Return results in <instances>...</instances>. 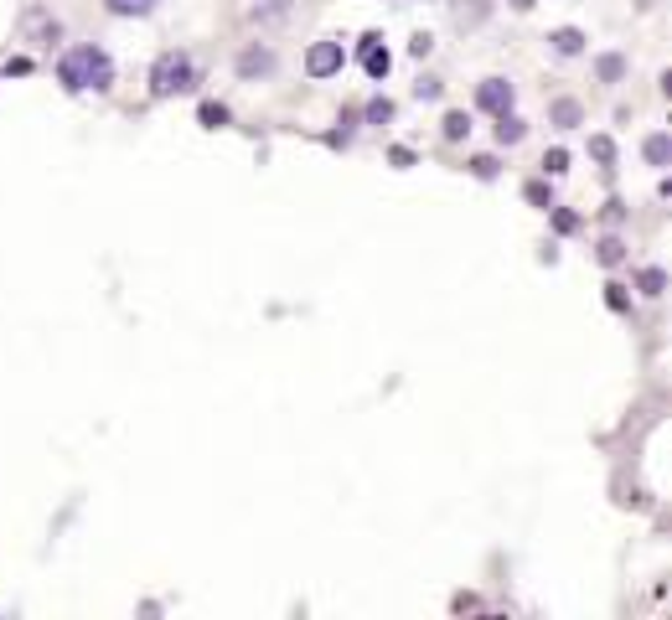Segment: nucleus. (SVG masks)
<instances>
[{
  "label": "nucleus",
  "mask_w": 672,
  "mask_h": 620,
  "mask_svg": "<svg viewBox=\"0 0 672 620\" xmlns=\"http://www.w3.org/2000/svg\"><path fill=\"white\" fill-rule=\"evenodd\" d=\"M57 83L68 93H88V88H109L114 83V62L104 47H73L63 62H57Z\"/></svg>",
  "instance_id": "1"
},
{
  "label": "nucleus",
  "mask_w": 672,
  "mask_h": 620,
  "mask_svg": "<svg viewBox=\"0 0 672 620\" xmlns=\"http://www.w3.org/2000/svg\"><path fill=\"white\" fill-rule=\"evenodd\" d=\"M192 83H197V68H192V57H187V52H161V57H156V68H150V93H156V99L187 93Z\"/></svg>",
  "instance_id": "2"
},
{
  "label": "nucleus",
  "mask_w": 672,
  "mask_h": 620,
  "mask_svg": "<svg viewBox=\"0 0 672 620\" xmlns=\"http://www.w3.org/2000/svg\"><path fill=\"white\" fill-rule=\"evenodd\" d=\"M305 73H311V78L342 73V42H316L311 52H305Z\"/></svg>",
  "instance_id": "3"
},
{
  "label": "nucleus",
  "mask_w": 672,
  "mask_h": 620,
  "mask_svg": "<svg viewBox=\"0 0 672 620\" xmlns=\"http://www.w3.org/2000/svg\"><path fill=\"white\" fill-rule=\"evenodd\" d=\"M476 104L492 109V114H507V109H512V83H507V78H486V83L476 88Z\"/></svg>",
  "instance_id": "4"
},
{
  "label": "nucleus",
  "mask_w": 672,
  "mask_h": 620,
  "mask_svg": "<svg viewBox=\"0 0 672 620\" xmlns=\"http://www.w3.org/2000/svg\"><path fill=\"white\" fill-rule=\"evenodd\" d=\"M362 68H368L373 78H383V73L393 68V57H388L383 37H362Z\"/></svg>",
  "instance_id": "5"
},
{
  "label": "nucleus",
  "mask_w": 672,
  "mask_h": 620,
  "mask_svg": "<svg viewBox=\"0 0 672 620\" xmlns=\"http://www.w3.org/2000/svg\"><path fill=\"white\" fill-rule=\"evenodd\" d=\"M269 68H274V57H269L264 47H249V52L238 57V73H243V78H259V73H269Z\"/></svg>",
  "instance_id": "6"
},
{
  "label": "nucleus",
  "mask_w": 672,
  "mask_h": 620,
  "mask_svg": "<svg viewBox=\"0 0 672 620\" xmlns=\"http://www.w3.org/2000/svg\"><path fill=\"white\" fill-rule=\"evenodd\" d=\"M548 42H554V52H559V57H574V52H585V31H574V26H559L554 37H548Z\"/></svg>",
  "instance_id": "7"
},
{
  "label": "nucleus",
  "mask_w": 672,
  "mask_h": 620,
  "mask_svg": "<svg viewBox=\"0 0 672 620\" xmlns=\"http://www.w3.org/2000/svg\"><path fill=\"white\" fill-rule=\"evenodd\" d=\"M249 16L254 21H285L290 16V0H249Z\"/></svg>",
  "instance_id": "8"
},
{
  "label": "nucleus",
  "mask_w": 672,
  "mask_h": 620,
  "mask_svg": "<svg viewBox=\"0 0 672 620\" xmlns=\"http://www.w3.org/2000/svg\"><path fill=\"white\" fill-rule=\"evenodd\" d=\"M523 135H528V124H523V119H517L512 109H507V114H497V140H502V145H517V140H523Z\"/></svg>",
  "instance_id": "9"
},
{
  "label": "nucleus",
  "mask_w": 672,
  "mask_h": 620,
  "mask_svg": "<svg viewBox=\"0 0 672 620\" xmlns=\"http://www.w3.org/2000/svg\"><path fill=\"white\" fill-rule=\"evenodd\" d=\"M486 11H492V0H461V6H455V21H461V26H476Z\"/></svg>",
  "instance_id": "10"
},
{
  "label": "nucleus",
  "mask_w": 672,
  "mask_h": 620,
  "mask_svg": "<svg viewBox=\"0 0 672 620\" xmlns=\"http://www.w3.org/2000/svg\"><path fill=\"white\" fill-rule=\"evenodd\" d=\"M109 11L114 16H145V11H156V0H109Z\"/></svg>",
  "instance_id": "11"
},
{
  "label": "nucleus",
  "mask_w": 672,
  "mask_h": 620,
  "mask_svg": "<svg viewBox=\"0 0 672 620\" xmlns=\"http://www.w3.org/2000/svg\"><path fill=\"white\" fill-rule=\"evenodd\" d=\"M667 155H672V140H667V135H652V140H647V161H652V166H667Z\"/></svg>",
  "instance_id": "12"
},
{
  "label": "nucleus",
  "mask_w": 672,
  "mask_h": 620,
  "mask_svg": "<svg viewBox=\"0 0 672 620\" xmlns=\"http://www.w3.org/2000/svg\"><path fill=\"white\" fill-rule=\"evenodd\" d=\"M626 259V243L621 238H600V264H621Z\"/></svg>",
  "instance_id": "13"
},
{
  "label": "nucleus",
  "mask_w": 672,
  "mask_h": 620,
  "mask_svg": "<svg viewBox=\"0 0 672 620\" xmlns=\"http://www.w3.org/2000/svg\"><path fill=\"white\" fill-rule=\"evenodd\" d=\"M197 119L207 124V130H218V124H228V109H223V104H202V109H197Z\"/></svg>",
  "instance_id": "14"
},
{
  "label": "nucleus",
  "mask_w": 672,
  "mask_h": 620,
  "mask_svg": "<svg viewBox=\"0 0 672 620\" xmlns=\"http://www.w3.org/2000/svg\"><path fill=\"white\" fill-rule=\"evenodd\" d=\"M445 135H450V140H466V135H471V119H466V114H445Z\"/></svg>",
  "instance_id": "15"
},
{
  "label": "nucleus",
  "mask_w": 672,
  "mask_h": 620,
  "mask_svg": "<svg viewBox=\"0 0 672 620\" xmlns=\"http://www.w3.org/2000/svg\"><path fill=\"white\" fill-rule=\"evenodd\" d=\"M590 155H595L600 166H610V161H616V145H610L605 135H595V140H590Z\"/></svg>",
  "instance_id": "16"
},
{
  "label": "nucleus",
  "mask_w": 672,
  "mask_h": 620,
  "mask_svg": "<svg viewBox=\"0 0 672 620\" xmlns=\"http://www.w3.org/2000/svg\"><path fill=\"white\" fill-rule=\"evenodd\" d=\"M554 119L569 130V124H579V104H574V99H559V104H554Z\"/></svg>",
  "instance_id": "17"
},
{
  "label": "nucleus",
  "mask_w": 672,
  "mask_h": 620,
  "mask_svg": "<svg viewBox=\"0 0 672 620\" xmlns=\"http://www.w3.org/2000/svg\"><path fill=\"white\" fill-rule=\"evenodd\" d=\"M543 171H548V176H564V171H569V155H564V150H548V155H543Z\"/></svg>",
  "instance_id": "18"
},
{
  "label": "nucleus",
  "mask_w": 672,
  "mask_h": 620,
  "mask_svg": "<svg viewBox=\"0 0 672 620\" xmlns=\"http://www.w3.org/2000/svg\"><path fill=\"white\" fill-rule=\"evenodd\" d=\"M662 285H667L662 269H641V290H647V295H662Z\"/></svg>",
  "instance_id": "19"
},
{
  "label": "nucleus",
  "mask_w": 672,
  "mask_h": 620,
  "mask_svg": "<svg viewBox=\"0 0 672 620\" xmlns=\"http://www.w3.org/2000/svg\"><path fill=\"white\" fill-rule=\"evenodd\" d=\"M621 73H626V62H621V57H600V78H605V83H616Z\"/></svg>",
  "instance_id": "20"
},
{
  "label": "nucleus",
  "mask_w": 672,
  "mask_h": 620,
  "mask_svg": "<svg viewBox=\"0 0 672 620\" xmlns=\"http://www.w3.org/2000/svg\"><path fill=\"white\" fill-rule=\"evenodd\" d=\"M471 171H476L481 181H492V176H497V161H492V155H476V161H471Z\"/></svg>",
  "instance_id": "21"
},
{
  "label": "nucleus",
  "mask_w": 672,
  "mask_h": 620,
  "mask_svg": "<svg viewBox=\"0 0 672 620\" xmlns=\"http://www.w3.org/2000/svg\"><path fill=\"white\" fill-rule=\"evenodd\" d=\"M368 119H373V124H388V119H393V104H388V99L368 104Z\"/></svg>",
  "instance_id": "22"
},
{
  "label": "nucleus",
  "mask_w": 672,
  "mask_h": 620,
  "mask_svg": "<svg viewBox=\"0 0 672 620\" xmlns=\"http://www.w3.org/2000/svg\"><path fill=\"white\" fill-rule=\"evenodd\" d=\"M554 228H559V233H574L579 217H574V212H554Z\"/></svg>",
  "instance_id": "23"
},
{
  "label": "nucleus",
  "mask_w": 672,
  "mask_h": 620,
  "mask_svg": "<svg viewBox=\"0 0 672 620\" xmlns=\"http://www.w3.org/2000/svg\"><path fill=\"white\" fill-rule=\"evenodd\" d=\"M512 6H517V11H528V6H533V0H512Z\"/></svg>",
  "instance_id": "24"
}]
</instances>
